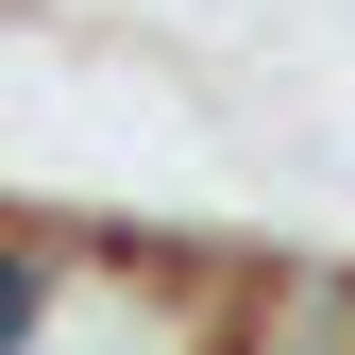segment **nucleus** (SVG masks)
<instances>
[{"label":"nucleus","instance_id":"1","mask_svg":"<svg viewBox=\"0 0 355 355\" xmlns=\"http://www.w3.org/2000/svg\"><path fill=\"white\" fill-rule=\"evenodd\" d=\"M254 237H169V220H68L51 304L17 355H237Z\"/></svg>","mask_w":355,"mask_h":355}]
</instances>
